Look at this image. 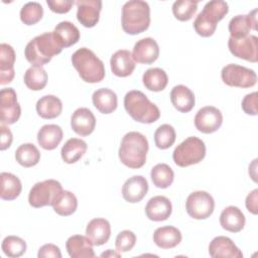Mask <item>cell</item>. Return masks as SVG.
I'll return each instance as SVG.
<instances>
[{"label":"cell","mask_w":258,"mask_h":258,"mask_svg":"<svg viewBox=\"0 0 258 258\" xmlns=\"http://www.w3.org/2000/svg\"><path fill=\"white\" fill-rule=\"evenodd\" d=\"M63 46L56 38L53 31L44 32L32 38L24 48V55L31 64L43 66L60 53Z\"/></svg>","instance_id":"obj_1"},{"label":"cell","mask_w":258,"mask_h":258,"mask_svg":"<svg viewBox=\"0 0 258 258\" xmlns=\"http://www.w3.org/2000/svg\"><path fill=\"white\" fill-rule=\"evenodd\" d=\"M147 138L140 132L131 131L126 133L118 150L120 161L129 168H140L146 162L148 152Z\"/></svg>","instance_id":"obj_2"},{"label":"cell","mask_w":258,"mask_h":258,"mask_svg":"<svg viewBox=\"0 0 258 258\" xmlns=\"http://www.w3.org/2000/svg\"><path fill=\"white\" fill-rule=\"evenodd\" d=\"M121 24L127 34L144 32L150 25V7L146 1L130 0L122 7Z\"/></svg>","instance_id":"obj_3"},{"label":"cell","mask_w":258,"mask_h":258,"mask_svg":"<svg viewBox=\"0 0 258 258\" xmlns=\"http://www.w3.org/2000/svg\"><path fill=\"white\" fill-rule=\"evenodd\" d=\"M72 63L86 83H100L105 78L104 62L87 47H81L73 53Z\"/></svg>","instance_id":"obj_4"},{"label":"cell","mask_w":258,"mask_h":258,"mask_svg":"<svg viewBox=\"0 0 258 258\" xmlns=\"http://www.w3.org/2000/svg\"><path fill=\"white\" fill-rule=\"evenodd\" d=\"M124 108L131 118L139 123L151 124L160 117L158 107L138 90L129 91L124 97Z\"/></svg>","instance_id":"obj_5"},{"label":"cell","mask_w":258,"mask_h":258,"mask_svg":"<svg viewBox=\"0 0 258 258\" xmlns=\"http://www.w3.org/2000/svg\"><path fill=\"white\" fill-rule=\"evenodd\" d=\"M228 12L229 6L227 2L223 0H212L207 2L194 21L196 32L203 37L212 36L216 31L217 23L221 21Z\"/></svg>","instance_id":"obj_6"},{"label":"cell","mask_w":258,"mask_h":258,"mask_svg":"<svg viewBox=\"0 0 258 258\" xmlns=\"http://www.w3.org/2000/svg\"><path fill=\"white\" fill-rule=\"evenodd\" d=\"M206 156L205 142L196 136H189L175 147L172 159L177 166L187 167L201 162Z\"/></svg>","instance_id":"obj_7"},{"label":"cell","mask_w":258,"mask_h":258,"mask_svg":"<svg viewBox=\"0 0 258 258\" xmlns=\"http://www.w3.org/2000/svg\"><path fill=\"white\" fill-rule=\"evenodd\" d=\"M63 191L59 181L55 179H45L36 182L28 195V203L33 208L52 206Z\"/></svg>","instance_id":"obj_8"},{"label":"cell","mask_w":258,"mask_h":258,"mask_svg":"<svg viewBox=\"0 0 258 258\" xmlns=\"http://www.w3.org/2000/svg\"><path fill=\"white\" fill-rule=\"evenodd\" d=\"M221 78L224 84L236 88H250L257 83V75L253 70L236 63L225 66L222 69Z\"/></svg>","instance_id":"obj_9"},{"label":"cell","mask_w":258,"mask_h":258,"mask_svg":"<svg viewBox=\"0 0 258 258\" xmlns=\"http://www.w3.org/2000/svg\"><path fill=\"white\" fill-rule=\"evenodd\" d=\"M214 209L215 201L208 191H194L186 198L185 211L189 217L196 220L208 219L213 214Z\"/></svg>","instance_id":"obj_10"},{"label":"cell","mask_w":258,"mask_h":258,"mask_svg":"<svg viewBox=\"0 0 258 258\" xmlns=\"http://www.w3.org/2000/svg\"><path fill=\"white\" fill-rule=\"evenodd\" d=\"M228 47L230 52L239 58L257 62L258 60V38L255 35H247L241 38L229 37Z\"/></svg>","instance_id":"obj_11"},{"label":"cell","mask_w":258,"mask_h":258,"mask_svg":"<svg viewBox=\"0 0 258 258\" xmlns=\"http://www.w3.org/2000/svg\"><path fill=\"white\" fill-rule=\"evenodd\" d=\"M21 108L13 88H4L0 91V119L2 124H14L18 121Z\"/></svg>","instance_id":"obj_12"},{"label":"cell","mask_w":258,"mask_h":258,"mask_svg":"<svg viewBox=\"0 0 258 258\" xmlns=\"http://www.w3.org/2000/svg\"><path fill=\"white\" fill-rule=\"evenodd\" d=\"M223 123V115L221 111L214 106H206L201 108L195 116L196 128L205 134L216 132Z\"/></svg>","instance_id":"obj_13"},{"label":"cell","mask_w":258,"mask_h":258,"mask_svg":"<svg viewBox=\"0 0 258 258\" xmlns=\"http://www.w3.org/2000/svg\"><path fill=\"white\" fill-rule=\"evenodd\" d=\"M77 4V19L85 27H94L100 19L102 9L101 0H78Z\"/></svg>","instance_id":"obj_14"},{"label":"cell","mask_w":258,"mask_h":258,"mask_svg":"<svg viewBox=\"0 0 258 258\" xmlns=\"http://www.w3.org/2000/svg\"><path fill=\"white\" fill-rule=\"evenodd\" d=\"M159 56V46L152 37L139 39L133 47L132 57L135 62L151 64Z\"/></svg>","instance_id":"obj_15"},{"label":"cell","mask_w":258,"mask_h":258,"mask_svg":"<svg viewBox=\"0 0 258 258\" xmlns=\"http://www.w3.org/2000/svg\"><path fill=\"white\" fill-rule=\"evenodd\" d=\"M229 32L233 38L245 37L250 30H257V9L252 10L247 15L239 14L234 16L229 22Z\"/></svg>","instance_id":"obj_16"},{"label":"cell","mask_w":258,"mask_h":258,"mask_svg":"<svg viewBox=\"0 0 258 258\" xmlns=\"http://www.w3.org/2000/svg\"><path fill=\"white\" fill-rule=\"evenodd\" d=\"M71 127L78 135L89 136L96 127L95 115L88 108H78L71 117Z\"/></svg>","instance_id":"obj_17"},{"label":"cell","mask_w":258,"mask_h":258,"mask_svg":"<svg viewBox=\"0 0 258 258\" xmlns=\"http://www.w3.org/2000/svg\"><path fill=\"white\" fill-rule=\"evenodd\" d=\"M148 191V182L142 175H133L129 177L122 186L123 199L131 204L139 203Z\"/></svg>","instance_id":"obj_18"},{"label":"cell","mask_w":258,"mask_h":258,"mask_svg":"<svg viewBox=\"0 0 258 258\" xmlns=\"http://www.w3.org/2000/svg\"><path fill=\"white\" fill-rule=\"evenodd\" d=\"M209 254L213 258H242L243 253L235 243L225 236L215 237L209 245Z\"/></svg>","instance_id":"obj_19"},{"label":"cell","mask_w":258,"mask_h":258,"mask_svg":"<svg viewBox=\"0 0 258 258\" xmlns=\"http://www.w3.org/2000/svg\"><path fill=\"white\" fill-rule=\"evenodd\" d=\"M172 212L171 202L164 196H155L151 198L145 206L146 217L154 222L167 220Z\"/></svg>","instance_id":"obj_20"},{"label":"cell","mask_w":258,"mask_h":258,"mask_svg":"<svg viewBox=\"0 0 258 258\" xmlns=\"http://www.w3.org/2000/svg\"><path fill=\"white\" fill-rule=\"evenodd\" d=\"M15 51L8 43L0 44V85L4 86L12 82L15 71Z\"/></svg>","instance_id":"obj_21"},{"label":"cell","mask_w":258,"mask_h":258,"mask_svg":"<svg viewBox=\"0 0 258 258\" xmlns=\"http://www.w3.org/2000/svg\"><path fill=\"white\" fill-rule=\"evenodd\" d=\"M86 236L91 240L94 246L106 244L111 236L110 223L103 218L91 220L86 228Z\"/></svg>","instance_id":"obj_22"},{"label":"cell","mask_w":258,"mask_h":258,"mask_svg":"<svg viewBox=\"0 0 258 258\" xmlns=\"http://www.w3.org/2000/svg\"><path fill=\"white\" fill-rule=\"evenodd\" d=\"M112 73L120 78L130 76L135 69V61L132 57V52L127 49H119L115 51L110 59Z\"/></svg>","instance_id":"obj_23"},{"label":"cell","mask_w":258,"mask_h":258,"mask_svg":"<svg viewBox=\"0 0 258 258\" xmlns=\"http://www.w3.org/2000/svg\"><path fill=\"white\" fill-rule=\"evenodd\" d=\"M93 244L87 236L74 235L66 242V249L72 258L95 257Z\"/></svg>","instance_id":"obj_24"},{"label":"cell","mask_w":258,"mask_h":258,"mask_svg":"<svg viewBox=\"0 0 258 258\" xmlns=\"http://www.w3.org/2000/svg\"><path fill=\"white\" fill-rule=\"evenodd\" d=\"M246 223L243 212L235 206L225 208L220 215V224L222 228L231 233H238L243 230Z\"/></svg>","instance_id":"obj_25"},{"label":"cell","mask_w":258,"mask_h":258,"mask_svg":"<svg viewBox=\"0 0 258 258\" xmlns=\"http://www.w3.org/2000/svg\"><path fill=\"white\" fill-rule=\"evenodd\" d=\"M170 102L177 111L187 113L195 107L196 98L190 89L183 85H177L170 92Z\"/></svg>","instance_id":"obj_26"},{"label":"cell","mask_w":258,"mask_h":258,"mask_svg":"<svg viewBox=\"0 0 258 258\" xmlns=\"http://www.w3.org/2000/svg\"><path fill=\"white\" fill-rule=\"evenodd\" d=\"M92 102L100 113L111 114L117 109L118 98L116 93L111 89L101 88L93 93Z\"/></svg>","instance_id":"obj_27"},{"label":"cell","mask_w":258,"mask_h":258,"mask_svg":"<svg viewBox=\"0 0 258 258\" xmlns=\"http://www.w3.org/2000/svg\"><path fill=\"white\" fill-rule=\"evenodd\" d=\"M62 129L56 124L43 125L37 132V142L45 150H53L61 142Z\"/></svg>","instance_id":"obj_28"},{"label":"cell","mask_w":258,"mask_h":258,"mask_svg":"<svg viewBox=\"0 0 258 258\" xmlns=\"http://www.w3.org/2000/svg\"><path fill=\"white\" fill-rule=\"evenodd\" d=\"M180 231L173 226H163L157 228L153 233V242L161 249H171L181 242Z\"/></svg>","instance_id":"obj_29"},{"label":"cell","mask_w":258,"mask_h":258,"mask_svg":"<svg viewBox=\"0 0 258 258\" xmlns=\"http://www.w3.org/2000/svg\"><path fill=\"white\" fill-rule=\"evenodd\" d=\"M36 112L43 119H54L62 111V103L53 95H45L36 102Z\"/></svg>","instance_id":"obj_30"},{"label":"cell","mask_w":258,"mask_h":258,"mask_svg":"<svg viewBox=\"0 0 258 258\" xmlns=\"http://www.w3.org/2000/svg\"><path fill=\"white\" fill-rule=\"evenodd\" d=\"M88 149L87 143L80 138H70L61 147L60 155L66 163L73 164L79 161Z\"/></svg>","instance_id":"obj_31"},{"label":"cell","mask_w":258,"mask_h":258,"mask_svg":"<svg viewBox=\"0 0 258 258\" xmlns=\"http://www.w3.org/2000/svg\"><path fill=\"white\" fill-rule=\"evenodd\" d=\"M1 190L0 197L4 201H13L20 194L22 189V184L20 179L13 173L10 172H1Z\"/></svg>","instance_id":"obj_32"},{"label":"cell","mask_w":258,"mask_h":258,"mask_svg":"<svg viewBox=\"0 0 258 258\" xmlns=\"http://www.w3.org/2000/svg\"><path fill=\"white\" fill-rule=\"evenodd\" d=\"M53 32L63 47L76 44L81 36L79 28L70 21H61L56 24Z\"/></svg>","instance_id":"obj_33"},{"label":"cell","mask_w":258,"mask_h":258,"mask_svg":"<svg viewBox=\"0 0 258 258\" xmlns=\"http://www.w3.org/2000/svg\"><path fill=\"white\" fill-rule=\"evenodd\" d=\"M142 82L144 87L153 92H160L165 89L168 83V77L166 73L160 68H151L145 71L142 76Z\"/></svg>","instance_id":"obj_34"},{"label":"cell","mask_w":258,"mask_h":258,"mask_svg":"<svg viewBox=\"0 0 258 258\" xmlns=\"http://www.w3.org/2000/svg\"><path fill=\"white\" fill-rule=\"evenodd\" d=\"M25 86L32 91H40L47 84V73L41 66H31L23 77Z\"/></svg>","instance_id":"obj_35"},{"label":"cell","mask_w":258,"mask_h":258,"mask_svg":"<svg viewBox=\"0 0 258 258\" xmlns=\"http://www.w3.org/2000/svg\"><path fill=\"white\" fill-rule=\"evenodd\" d=\"M16 161L23 167H32L40 160V152L32 143L21 144L15 151Z\"/></svg>","instance_id":"obj_36"},{"label":"cell","mask_w":258,"mask_h":258,"mask_svg":"<svg viewBox=\"0 0 258 258\" xmlns=\"http://www.w3.org/2000/svg\"><path fill=\"white\" fill-rule=\"evenodd\" d=\"M150 177L156 187L167 188L173 182L174 172L166 163H158L152 167Z\"/></svg>","instance_id":"obj_37"},{"label":"cell","mask_w":258,"mask_h":258,"mask_svg":"<svg viewBox=\"0 0 258 258\" xmlns=\"http://www.w3.org/2000/svg\"><path fill=\"white\" fill-rule=\"evenodd\" d=\"M53 211L62 217L73 215L78 208L77 197L70 190H63L56 202L52 205Z\"/></svg>","instance_id":"obj_38"},{"label":"cell","mask_w":258,"mask_h":258,"mask_svg":"<svg viewBox=\"0 0 258 258\" xmlns=\"http://www.w3.org/2000/svg\"><path fill=\"white\" fill-rule=\"evenodd\" d=\"M1 248L6 256L11 258H17L25 253L26 243L22 238L11 235L3 239Z\"/></svg>","instance_id":"obj_39"},{"label":"cell","mask_w":258,"mask_h":258,"mask_svg":"<svg viewBox=\"0 0 258 258\" xmlns=\"http://www.w3.org/2000/svg\"><path fill=\"white\" fill-rule=\"evenodd\" d=\"M198 10V1L177 0L172 4V13L179 21H188Z\"/></svg>","instance_id":"obj_40"},{"label":"cell","mask_w":258,"mask_h":258,"mask_svg":"<svg viewBox=\"0 0 258 258\" xmlns=\"http://www.w3.org/2000/svg\"><path fill=\"white\" fill-rule=\"evenodd\" d=\"M176 138L174 128L169 124L160 125L154 132V143L159 149H167L173 145Z\"/></svg>","instance_id":"obj_41"},{"label":"cell","mask_w":258,"mask_h":258,"mask_svg":"<svg viewBox=\"0 0 258 258\" xmlns=\"http://www.w3.org/2000/svg\"><path fill=\"white\" fill-rule=\"evenodd\" d=\"M43 15V8L40 3L31 1L25 3L20 9V19L26 25H33L40 21Z\"/></svg>","instance_id":"obj_42"},{"label":"cell","mask_w":258,"mask_h":258,"mask_svg":"<svg viewBox=\"0 0 258 258\" xmlns=\"http://www.w3.org/2000/svg\"><path fill=\"white\" fill-rule=\"evenodd\" d=\"M135 244H136V236L130 230H123L116 237L115 246H116V250L120 253L128 252L132 250Z\"/></svg>","instance_id":"obj_43"},{"label":"cell","mask_w":258,"mask_h":258,"mask_svg":"<svg viewBox=\"0 0 258 258\" xmlns=\"http://www.w3.org/2000/svg\"><path fill=\"white\" fill-rule=\"evenodd\" d=\"M242 109L243 111L248 114V115H252V116H256L258 113L257 110V93L253 92L250 94H247L244 99L242 100Z\"/></svg>","instance_id":"obj_44"},{"label":"cell","mask_w":258,"mask_h":258,"mask_svg":"<svg viewBox=\"0 0 258 258\" xmlns=\"http://www.w3.org/2000/svg\"><path fill=\"white\" fill-rule=\"evenodd\" d=\"M75 2L72 0H46V4L49 9L58 14L68 13Z\"/></svg>","instance_id":"obj_45"},{"label":"cell","mask_w":258,"mask_h":258,"mask_svg":"<svg viewBox=\"0 0 258 258\" xmlns=\"http://www.w3.org/2000/svg\"><path fill=\"white\" fill-rule=\"evenodd\" d=\"M38 258L52 257V258H61V253L59 248L54 244H44L41 246L37 253Z\"/></svg>","instance_id":"obj_46"},{"label":"cell","mask_w":258,"mask_h":258,"mask_svg":"<svg viewBox=\"0 0 258 258\" xmlns=\"http://www.w3.org/2000/svg\"><path fill=\"white\" fill-rule=\"evenodd\" d=\"M258 189L255 188L246 197V208L253 215H257L258 213Z\"/></svg>","instance_id":"obj_47"},{"label":"cell","mask_w":258,"mask_h":258,"mask_svg":"<svg viewBox=\"0 0 258 258\" xmlns=\"http://www.w3.org/2000/svg\"><path fill=\"white\" fill-rule=\"evenodd\" d=\"M0 129H1V143H0V149L1 150H5L7 148L10 147L11 143H12V140H13V137H12V133L10 131V129L5 126L4 124L1 123V126H0Z\"/></svg>","instance_id":"obj_48"},{"label":"cell","mask_w":258,"mask_h":258,"mask_svg":"<svg viewBox=\"0 0 258 258\" xmlns=\"http://www.w3.org/2000/svg\"><path fill=\"white\" fill-rule=\"evenodd\" d=\"M101 256L102 257H106V256H115V257H120V254L119 253H115V252H112V250L111 249H109L107 252H104V253H102L101 254Z\"/></svg>","instance_id":"obj_49"}]
</instances>
